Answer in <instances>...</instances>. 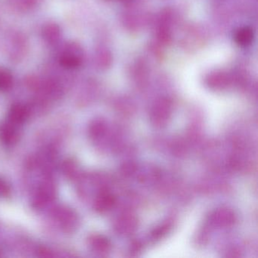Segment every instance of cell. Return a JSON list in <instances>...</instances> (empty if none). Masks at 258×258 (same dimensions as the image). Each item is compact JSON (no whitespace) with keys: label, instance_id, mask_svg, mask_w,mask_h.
Returning <instances> with one entry per match:
<instances>
[{"label":"cell","instance_id":"6da1fadb","mask_svg":"<svg viewBox=\"0 0 258 258\" xmlns=\"http://www.w3.org/2000/svg\"><path fill=\"white\" fill-rule=\"evenodd\" d=\"M232 78L229 72L224 70H215L206 78V84L214 90H223L232 84Z\"/></svg>","mask_w":258,"mask_h":258},{"label":"cell","instance_id":"7a4b0ae2","mask_svg":"<svg viewBox=\"0 0 258 258\" xmlns=\"http://www.w3.org/2000/svg\"><path fill=\"white\" fill-rule=\"evenodd\" d=\"M171 104L167 99L157 101L152 111V120L155 124L162 126L170 117Z\"/></svg>","mask_w":258,"mask_h":258},{"label":"cell","instance_id":"3957f363","mask_svg":"<svg viewBox=\"0 0 258 258\" xmlns=\"http://www.w3.org/2000/svg\"><path fill=\"white\" fill-rule=\"evenodd\" d=\"M83 53L78 46L71 47L60 58V63L66 69H76L82 63Z\"/></svg>","mask_w":258,"mask_h":258},{"label":"cell","instance_id":"277c9868","mask_svg":"<svg viewBox=\"0 0 258 258\" xmlns=\"http://www.w3.org/2000/svg\"><path fill=\"white\" fill-rule=\"evenodd\" d=\"M205 41V34L202 30L197 27H191L188 28L185 37L182 39V44L186 49H191V43L192 49L199 47Z\"/></svg>","mask_w":258,"mask_h":258},{"label":"cell","instance_id":"5b68a950","mask_svg":"<svg viewBox=\"0 0 258 258\" xmlns=\"http://www.w3.org/2000/svg\"><path fill=\"white\" fill-rule=\"evenodd\" d=\"M147 18L142 13L128 12L123 17V25L130 31H138L145 25Z\"/></svg>","mask_w":258,"mask_h":258},{"label":"cell","instance_id":"8992f818","mask_svg":"<svg viewBox=\"0 0 258 258\" xmlns=\"http://www.w3.org/2000/svg\"><path fill=\"white\" fill-rule=\"evenodd\" d=\"M253 37L254 34L253 29L249 26L238 28L234 34V40L240 47H247L250 46L253 43Z\"/></svg>","mask_w":258,"mask_h":258},{"label":"cell","instance_id":"52a82bcc","mask_svg":"<svg viewBox=\"0 0 258 258\" xmlns=\"http://www.w3.org/2000/svg\"><path fill=\"white\" fill-rule=\"evenodd\" d=\"M28 115L29 112L26 107L22 105H15L9 112V120L13 124H21L28 119Z\"/></svg>","mask_w":258,"mask_h":258},{"label":"cell","instance_id":"ba28073f","mask_svg":"<svg viewBox=\"0 0 258 258\" xmlns=\"http://www.w3.org/2000/svg\"><path fill=\"white\" fill-rule=\"evenodd\" d=\"M19 135L13 123L3 125L0 128V140L4 144L13 145L18 141Z\"/></svg>","mask_w":258,"mask_h":258},{"label":"cell","instance_id":"9c48e42d","mask_svg":"<svg viewBox=\"0 0 258 258\" xmlns=\"http://www.w3.org/2000/svg\"><path fill=\"white\" fill-rule=\"evenodd\" d=\"M115 203L114 198L111 195L103 192L98 197L96 202V208L100 212L108 211L114 206Z\"/></svg>","mask_w":258,"mask_h":258},{"label":"cell","instance_id":"30bf717a","mask_svg":"<svg viewBox=\"0 0 258 258\" xmlns=\"http://www.w3.org/2000/svg\"><path fill=\"white\" fill-rule=\"evenodd\" d=\"M13 84L11 74L6 70H0V91H7L11 89Z\"/></svg>","mask_w":258,"mask_h":258},{"label":"cell","instance_id":"8fae6325","mask_svg":"<svg viewBox=\"0 0 258 258\" xmlns=\"http://www.w3.org/2000/svg\"><path fill=\"white\" fill-rule=\"evenodd\" d=\"M91 244L94 249L99 251H105L109 248V242L102 236H94L91 240Z\"/></svg>","mask_w":258,"mask_h":258},{"label":"cell","instance_id":"7c38bea8","mask_svg":"<svg viewBox=\"0 0 258 258\" xmlns=\"http://www.w3.org/2000/svg\"><path fill=\"white\" fill-rule=\"evenodd\" d=\"M215 218H217V221H219L217 223L227 226L232 223L233 214L228 211H223H223H219L218 214L217 216L215 215Z\"/></svg>","mask_w":258,"mask_h":258},{"label":"cell","instance_id":"4fadbf2b","mask_svg":"<svg viewBox=\"0 0 258 258\" xmlns=\"http://www.w3.org/2000/svg\"><path fill=\"white\" fill-rule=\"evenodd\" d=\"M98 62L99 66L103 69L109 67L111 63V55L110 52L107 50L101 51L98 57Z\"/></svg>","mask_w":258,"mask_h":258},{"label":"cell","instance_id":"5bb4252c","mask_svg":"<svg viewBox=\"0 0 258 258\" xmlns=\"http://www.w3.org/2000/svg\"><path fill=\"white\" fill-rule=\"evenodd\" d=\"M45 37L49 40H55V39L58 38V35H59V31L57 29L55 26H49L45 30Z\"/></svg>","mask_w":258,"mask_h":258},{"label":"cell","instance_id":"9a60e30c","mask_svg":"<svg viewBox=\"0 0 258 258\" xmlns=\"http://www.w3.org/2000/svg\"><path fill=\"white\" fill-rule=\"evenodd\" d=\"M10 188L7 182L0 178V198H7L10 195Z\"/></svg>","mask_w":258,"mask_h":258}]
</instances>
